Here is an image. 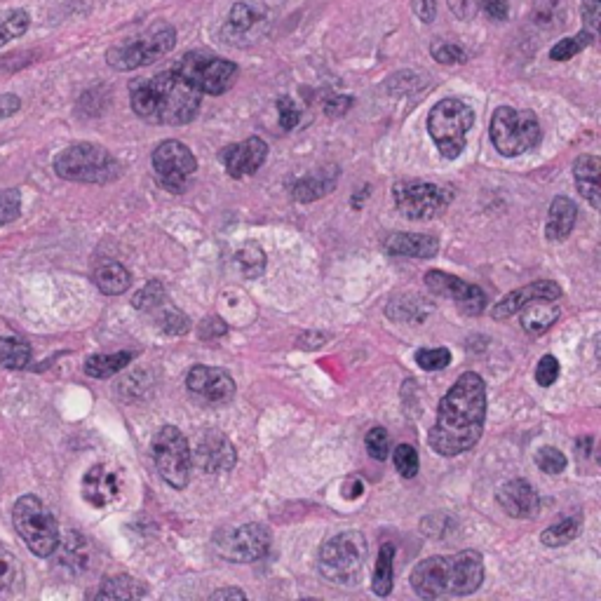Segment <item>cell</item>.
<instances>
[{"label": "cell", "instance_id": "8992f818", "mask_svg": "<svg viewBox=\"0 0 601 601\" xmlns=\"http://www.w3.org/2000/svg\"><path fill=\"white\" fill-rule=\"evenodd\" d=\"M369 548L360 531H343L329 538L320 550V573L334 585H355L362 578Z\"/></svg>", "mask_w": 601, "mask_h": 601}, {"label": "cell", "instance_id": "e0dca14e", "mask_svg": "<svg viewBox=\"0 0 601 601\" xmlns=\"http://www.w3.org/2000/svg\"><path fill=\"white\" fill-rule=\"evenodd\" d=\"M266 158H268V146H266V141L259 137H249L245 141H238V144L226 146L224 151L219 153L221 165L226 167V172L231 174L233 179L252 177V174L261 170Z\"/></svg>", "mask_w": 601, "mask_h": 601}, {"label": "cell", "instance_id": "3957f363", "mask_svg": "<svg viewBox=\"0 0 601 601\" xmlns=\"http://www.w3.org/2000/svg\"><path fill=\"white\" fill-rule=\"evenodd\" d=\"M409 580L423 599L468 597L484 583V559L477 550H463L451 557L435 555L418 562Z\"/></svg>", "mask_w": 601, "mask_h": 601}, {"label": "cell", "instance_id": "db71d44e", "mask_svg": "<svg viewBox=\"0 0 601 601\" xmlns=\"http://www.w3.org/2000/svg\"><path fill=\"white\" fill-rule=\"evenodd\" d=\"M350 106H353V97H332L327 104H324V111H327L332 118H336V116H343Z\"/></svg>", "mask_w": 601, "mask_h": 601}, {"label": "cell", "instance_id": "9f6ffc18", "mask_svg": "<svg viewBox=\"0 0 601 601\" xmlns=\"http://www.w3.org/2000/svg\"><path fill=\"white\" fill-rule=\"evenodd\" d=\"M341 494H343V498H346V501H355V498H360L364 494V482H362V479H357V477H350L346 482V486H343Z\"/></svg>", "mask_w": 601, "mask_h": 601}, {"label": "cell", "instance_id": "f1b7e54d", "mask_svg": "<svg viewBox=\"0 0 601 601\" xmlns=\"http://www.w3.org/2000/svg\"><path fill=\"white\" fill-rule=\"evenodd\" d=\"M33 350L29 341L19 339V336H3L0 339V367L10 371H22L29 367Z\"/></svg>", "mask_w": 601, "mask_h": 601}, {"label": "cell", "instance_id": "c3c4849f", "mask_svg": "<svg viewBox=\"0 0 601 601\" xmlns=\"http://www.w3.org/2000/svg\"><path fill=\"white\" fill-rule=\"evenodd\" d=\"M278 111H280V127L285 132L294 130V127L301 123V111H299V106L294 104L292 97H282L278 101Z\"/></svg>", "mask_w": 601, "mask_h": 601}, {"label": "cell", "instance_id": "52a82bcc", "mask_svg": "<svg viewBox=\"0 0 601 601\" xmlns=\"http://www.w3.org/2000/svg\"><path fill=\"white\" fill-rule=\"evenodd\" d=\"M475 125V111L461 99H442L432 106L428 132L442 158L456 160L468 144V132Z\"/></svg>", "mask_w": 601, "mask_h": 601}, {"label": "cell", "instance_id": "484cf974", "mask_svg": "<svg viewBox=\"0 0 601 601\" xmlns=\"http://www.w3.org/2000/svg\"><path fill=\"white\" fill-rule=\"evenodd\" d=\"M92 280L99 292L106 296H120L132 287V273L123 266V263H116V261L99 263V266L94 268Z\"/></svg>", "mask_w": 601, "mask_h": 601}, {"label": "cell", "instance_id": "7dc6e473", "mask_svg": "<svg viewBox=\"0 0 601 601\" xmlns=\"http://www.w3.org/2000/svg\"><path fill=\"white\" fill-rule=\"evenodd\" d=\"M557 378H559V362H557V357L555 355L540 357V362H538V367H536L538 386L548 388V386H552V383L557 381Z\"/></svg>", "mask_w": 601, "mask_h": 601}, {"label": "cell", "instance_id": "ac0fdd59", "mask_svg": "<svg viewBox=\"0 0 601 601\" xmlns=\"http://www.w3.org/2000/svg\"><path fill=\"white\" fill-rule=\"evenodd\" d=\"M193 463L205 472V475H221V472L233 470L235 465V447L221 432H205L195 449L191 451Z\"/></svg>", "mask_w": 601, "mask_h": 601}, {"label": "cell", "instance_id": "6f0895ef", "mask_svg": "<svg viewBox=\"0 0 601 601\" xmlns=\"http://www.w3.org/2000/svg\"><path fill=\"white\" fill-rule=\"evenodd\" d=\"M212 599H238V601H242V599H247V594L242 590H238V587H224V590L212 592Z\"/></svg>", "mask_w": 601, "mask_h": 601}, {"label": "cell", "instance_id": "f5cc1de1", "mask_svg": "<svg viewBox=\"0 0 601 601\" xmlns=\"http://www.w3.org/2000/svg\"><path fill=\"white\" fill-rule=\"evenodd\" d=\"M22 108V99L17 94H0V120L12 118Z\"/></svg>", "mask_w": 601, "mask_h": 601}, {"label": "cell", "instance_id": "30bf717a", "mask_svg": "<svg viewBox=\"0 0 601 601\" xmlns=\"http://www.w3.org/2000/svg\"><path fill=\"white\" fill-rule=\"evenodd\" d=\"M151 456L158 475L165 479L172 489H186L188 482H191L193 456L186 435L177 425H162V428L155 432L151 442Z\"/></svg>", "mask_w": 601, "mask_h": 601}, {"label": "cell", "instance_id": "f907efd6", "mask_svg": "<svg viewBox=\"0 0 601 601\" xmlns=\"http://www.w3.org/2000/svg\"><path fill=\"white\" fill-rule=\"evenodd\" d=\"M482 8L486 15H489L491 19H496V22H505L510 15L508 0H482Z\"/></svg>", "mask_w": 601, "mask_h": 601}, {"label": "cell", "instance_id": "5bb4252c", "mask_svg": "<svg viewBox=\"0 0 601 601\" xmlns=\"http://www.w3.org/2000/svg\"><path fill=\"white\" fill-rule=\"evenodd\" d=\"M270 531L261 524H245L235 529H224L214 536L216 555L235 564H252L268 555Z\"/></svg>", "mask_w": 601, "mask_h": 601}, {"label": "cell", "instance_id": "83f0119b", "mask_svg": "<svg viewBox=\"0 0 601 601\" xmlns=\"http://www.w3.org/2000/svg\"><path fill=\"white\" fill-rule=\"evenodd\" d=\"M395 545L386 543L381 545V550H378L376 557V569H374V583H371V590L378 597H388L390 592H393L395 585Z\"/></svg>", "mask_w": 601, "mask_h": 601}, {"label": "cell", "instance_id": "f35d334b", "mask_svg": "<svg viewBox=\"0 0 601 601\" xmlns=\"http://www.w3.org/2000/svg\"><path fill=\"white\" fill-rule=\"evenodd\" d=\"M158 324H160L162 332L170 334V336L186 334L188 327H191L188 317L174 306H162V310L158 313Z\"/></svg>", "mask_w": 601, "mask_h": 601}, {"label": "cell", "instance_id": "ab89813d", "mask_svg": "<svg viewBox=\"0 0 601 601\" xmlns=\"http://www.w3.org/2000/svg\"><path fill=\"white\" fill-rule=\"evenodd\" d=\"M393 463L395 470L400 472L404 479H414L418 475V451L411 447V444H400V447H395L393 451Z\"/></svg>", "mask_w": 601, "mask_h": 601}, {"label": "cell", "instance_id": "1f68e13d", "mask_svg": "<svg viewBox=\"0 0 601 601\" xmlns=\"http://www.w3.org/2000/svg\"><path fill=\"white\" fill-rule=\"evenodd\" d=\"M580 524H583V519L580 517H566L562 522L552 524L540 533V543L548 545V548H562V545H569L571 540L578 538Z\"/></svg>", "mask_w": 601, "mask_h": 601}, {"label": "cell", "instance_id": "f546056e", "mask_svg": "<svg viewBox=\"0 0 601 601\" xmlns=\"http://www.w3.org/2000/svg\"><path fill=\"white\" fill-rule=\"evenodd\" d=\"M132 353H113V355H92L85 360V374L92 378H111L123 371L132 362Z\"/></svg>", "mask_w": 601, "mask_h": 601}, {"label": "cell", "instance_id": "8d00e7d4", "mask_svg": "<svg viewBox=\"0 0 601 601\" xmlns=\"http://www.w3.org/2000/svg\"><path fill=\"white\" fill-rule=\"evenodd\" d=\"M430 313V306L425 303V299H421V296H414V299H397L388 306V315L393 317V320H400V322H423L425 315Z\"/></svg>", "mask_w": 601, "mask_h": 601}, {"label": "cell", "instance_id": "836d02e7", "mask_svg": "<svg viewBox=\"0 0 601 601\" xmlns=\"http://www.w3.org/2000/svg\"><path fill=\"white\" fill-rule=\"evenodd\" d=\"M261 19V12H256L249 3H235L231 8V15H228V31L245 38L247 33H252L259 26Z\"/></svg>", "mask_w": 601, "mask_h": 601}, {"label": "cell", "instance_id": "2e32d148", "mask_svg": "<svg viewBox=\"0 0 601 601\" xmlns=\"http://www.w3.org/2000/svg\"><path fill=\"white\" fill-rule=\"evenodd\" d=\"M186 388L193 397L207 404H224L233 400L235 381L226 369L195 364L186 376Z\"/></svg>", "mask_w": 601, "mask_h": 601}, {"label": "cell", "instance_id": "7c38bea8", "mask_svg": "<svg viewBox=\"0 0 601 601\" xmlns=\"http://www.w3.org/2000/svg\"><path fill=\"white\" fill-rule=\"evenodd\" d=\"M397 212L411 221H430L444 214L454 193L430 181H397L393 186Z\"/></svg>", "mask_w": 601, "mask_h": 601}, {"label": "cell", "instance_id": "f6af8a7d", "mask_svg": "<svg viewBox=\"0 0 601 601\" xmlns=\"http://www.w3.org/2000/svg\"><path fill=\"white\" fill-rule=\"evenodd\" d=\"M536 465L548 475H562L566 470V456L555 447H543L536 451Z\"/></svg>", "mask_w": 601, "mask_h": 601}, {"label": "cell", "instance_id": "4dcf8cb0", "mask_svg": "<svg viewBox=\"0 0 601 601\" xmlns=\"http://www.w3.org/2000/svg\"><path fill=\"white\" fill-rule=\"evenodd\" d=\"M146 597V587L130 576H113L101 583L97 599H141Z\"/></svg>", "mask_w": 601, "mask_h": 601}, {"label": "cell", "instance_id": "277c9868", "mask_svg": "<svg viewBox=\"0 0 601 601\" xmlns=\"http://www.w3.org/2000/svg\"><path fill=\"white\" fill-rule=\"evenodd\" d=\"M54 172L64 181L104 186L120 179L123 165H120L104 146L80 141V144L64 148V151L54 158Z\"/></svg>", "mask_w": 601, "mask_h": 601}, {"label": "cell", "instance_id": "60d3db41", "mask_svg": "<svg viewBox=\"0 0 601 601\" xmlns=\"http://www.w3.org/2000/svg\"><path fill=\"white\" fill-rule=\"evenodd\" d=\"M22 214V193L17 188H3L0 191V226L12 224Z\"/></svg>", "mask_w": 601, "mask_h": 601}, {"label": "cell", "instance_id": "7bdbcfd3", "mask_svg": "<svg viewBox=\"0 0 601 601\" xmlns=\"http://www.w3.org/2000/svg\"><path fill=\"white\" fill-rule=\"evenodd\" d=\"M416 364L425 371H440L451 364V353L447 348H423L416 353Z\"/></svg>", "mask_w": 601, "mask_h": 601}, {"label": "cell", "instance_id": "6da1fadb", "mask_svg": "<svg viewBox=\"0 0 601 601\" xmlns=\"http://www.w3.org/2000/svg\"><path fill=\"white\" fill-rule=\"evenodd\" d=\"M486 421V386L475 371H465L442 397L428 444L440 456H461L479 442Z\"/></svg>", "mask_w": 601, "mask_h": 601}, {"label": "cell", "instance_id": "5b68a950", "mask_svg": "<svg viewBox=\"0 0 601 601\" xmlns=\"http://www.w3.org/2000/svg\"><path fill=\"white\" fill-rule=\"evenodd\" d=\"M12 524L36 557L47 559L59 550V524L38 496L17 498L12 505Z\"/></svg>", "mask_w": 601, "mask_h": 601}, {"label": "cell", "instance_id": "9c48e42d", "mask_svg": "<svg viewBox=\"0 0 601 601\" xmlns=\"http://www.w3.org/2000/svg\"><path fill=\"white\" fill-rule=\"evenodd\" d=\"M543 130L533 111H517V108L501 106L491 118V144L505 158L529 153L540 144Z\"/></svg>", "mask_w": 601, "mask_h": 601}, {"label": "cell", "instance_id": "9a60e30c", "mask_svg": "<svg viewBox=\"0 0 601 601\" xmlns=\"http://www.w3.org/2000/svg\"><path fill=\"white\" fill-rule=\"evenodd\" d=\"M425 285L430 287L432 294L451 299L463 315H479L486 308V292L482 287L463 282L456 275L442 273V270H430L425 273Z\"/></svg>", "mask_w": 601, "mask_h": 601}, {"label": "cell", "instance_id": "7a4b0ae2", "mask_svg": "<svg viewBox=\"0 0 601 601\" xmlns=\"http://www.w3.org/2000/svg\"><path fill=\"white\" fill-rule=\"evenodd\" d=\"M130 104L146 123L186 125L198 116L202 94L172 69L132 83Z\"/></svg>", "mask_w": 601, "mask_h": 601}, {"label": "cell", "instance_id": "44dd1931", "mask_svg": "<svg viewBox=\"0 0 601 601\" xmlns=\"http://www.w3.org/2000/svg\"><path fill=\"white\" fill-rule=\"evenodd\" d=\"M496 501L515 519H533L540 510V496L526 479H510L498 486Z\"/></svg>", "mask_w": 601, "mask_h": 601}, {"label": "cell", "instance_id": "ee69618b", "mask_svg": "<svg viewBox=\"0 0 601 601\" xmlns=\"http://www.w3.org/2000/svg\"><path fill=\"white\" fill-rule=\"evenodd\" d=\"M162 303H165V287H162V282L158 280H151L137 296H134V308L139 310H155L160 308Z\"/></svg>", "mask_w": 601, "mask_h": 601}, {"label": "cell", "instance_id": "d590c367", "mask_svg": "<svg viewBox=\"0 0 601 601\" xmlns=\"http://www.w3.org/2000/svg\"><path fill=\"white\" fill-rule=\"evenodd\" d=\"M22 583V566L15 552H10L8 545L0 540V592H10Z\"/></svg>", "mask_w": 601, "mask_h": 601}, {"label": "cell", "instance_id": "4fadbf2b", "mask_svg": "<svg viewBox=\"0 0 601 601\" xmlns=\"http://www.w3.org/2000/svg\"><path fill=\"white\" fill-rule=\"evenodd\" d=\"M155 181L167 193H186L191 177L198 172V160L191 148L177 139H167L153 151Z\"/></svg>", "mask_w": 601, "mask_h": 601}, {"label": "cell", "instance_id": "603a6c76", "mask_svg": "<svg viewBox=\"0 0 601 601\" xmlns=\"http://www.w3.org/2000/svg\"><path fill=\"white\" fill-rule=\"evenodd\" d=\"M576 219H578L576 202L566 198V195H557L550 205L548 221H545V238L550 242L566 240L571 235L573 226H576Z\"/></svg>", "mask_w": 601, "mask_h": 601}, {"label": "cell", "instance_id": "ba28073f", "mask_svg": "<svg viewBox=\"0 0 601 601\" xmlns=\"http://www.w3.org/2000/svg\"><path fill=\"white\" fill-rule=\"evenodd\" d=\"M174 45H177V31L170 24H158L144 33H137L125 43L111 47L106 52V62L116 71H134L141 66L155 64L165 54H170Z\"/></svg>", "mask_w": 601, "mask_h": 601}, {"label": "cell", "instance_id": "681fc988", "mask_svg": "<svg viewBox=\"0 0 601 601\" xmlns=\"http://www.w3.org/2000/svg\"><path fill=\"white\" fill-rule=\"evenodd\" d=\"M583 3V22L587 24L590 33L599 31V12H601V0H580Z\"/></svg>", "mask_w": 601, "mask_h": 601}, {"label": "cell", "instance_id": "d6a6232c", "mask_svg": "<svg viewBox=\"0 0 601 601\" xmlns=\"http://www.w3.org/2000/svg\"><path fill=\"white\" fill-rule=\"evenodd\" d=\"M31 26V17L26 10H0V47L22 38Z\"/></svg>", "mask_w": 601, "mask_h": 601}, {"label": "cell", "instance_id": "7402d4cb", "mask_svg": "<svg viewBox=\"0 0 601 601\" xmlns=\"http://www.w3.org/2000/svg\"><path fill=\"white\" fill-rule=\"evenodd\" d=\"M601 160L592 153H583L578 155L576 162H573V179H576V186L583 198L590 202L592 209L601 207Z\"/></svg>", "mask_w": 601, "mask_h": 601}, {"label": "cell", "instance_id": "bcb514c9", "mask_svg": "<svg viewBox=\"0 0 601 601\" xmlns=\"http://www.w3.org/2000/svg\"><path fill=\"white\" fill-rule=\"evenodd\" d=\"M432 52V59H435L437 64H444V66H454V64H463L465 59V52L463 47H458L454 43H447V40H437L435 45L430 47Z\"/></svg>", "mask_w": 601, "mask_h": 601}, {"label": "cell", "instance_id": "d6986e66", "mask_svg": "<svg viewBox=\"0 0 601 601\" xmlns=\"http://www.w3.org/2000/svg\"><path fill=\"white\" fill-rule=\"evenodd\" d=\"M120 494H123V479H120L116 468H111L106 463H97L85 472L83 498L92 508L104 510L108 505L118 503Z\"/></svg>", "mask_w": 601, "mask_h": 601}, {"label": "cell", "instance_id": "b9f144b4", "mask_svg": "<svg viewBox=\"0 0 601 601\" xmlns=\"http://www.w3.org/2000/svg\"><path fill=\"white\" fill-rule=\"evenodd\" d=\"M364 447L374 461H386L390 456V435L386 428H371L364 437Z\"/></svg>", "mask_w": 601, "mask_h": 601}, {"label": "cell", "instance_id": "e575fe53", "mask_svg": "<svg viewBox=\"0 0 601 601\" xmlns=\"http://www.w3.org/2000/svg\"><path fill=\"white\" fill-rule=\"evenodd\" d=\"M235 263L247 280H256L266 273V252L259 245H245L235 254Z\"/></svg>", "mask_w": 601, "mask_h": 601}, {"label": "cell", "instance_id": "74e56055", "mask_svg": "<svg viewBox=\"0 0 601 601\" xmlns=\"http://www.w3.org/2000/svg\"><path fill=\"white\" fill-rule=\"evenodd\" d=\"M590 43H592V33L590 31H580L578 36L559 40V43L550 50V59H555V62H566V59L576 57L578 52H583Z\"/></svg>", "mask_w": 601, "mask_h": 601}, {"label": "cell", "instance_id": "d4e9b609", "mask_svg": "<svg viewBox=\"0 0 601 601\" xmlns=\"http://www.w3.org/2000/svg\"><path fill=\"white\" fill-rule=\"evenodd\" d=\"M341 172L336 167H327V170L313 172L308 177H303L292 186V198L296 202H315L334 191L336 181H339Z\"/></svg>", "mask_w": 601, "mask_h": 601}, {"label": "cell", "instance_id": "11a10c76", "mask_svg": "<svg viewBox=\"0 0 601 601\" xmlns=\"http://www.w3.org/2000/svg\"><path fill=\"white\" fill-rule=\"evenodd\" d=\"M449 5H451V10H454L456 17H461V19L475 17V10H477L475 0H449Z\"/></svg>", "mask_w": 601, "mask_h": 601}, {"label": "cell", "instance_id": "ffe728a7", "mask_svg": "<svg viewBox=\"0 0 601 601\" xmlns=\"http://www.w3.org/2000/svg\"><path fill=\"white\" fill-rule=\"evenodd\" d=\"M564 296V289L552 280H538L531 282V285L519 287L515 292H510L508 296H503L501 301L491 308V317L494 320H508V317L517 315L526 303L531 301H559Z\"/></svg>", "mask_w": 601, "mask_h": 601}, {"label": "cell", "instance_id": "4316f807", "mask_svg": "<svg viewBox=\"0 0 601 601\" xmlns=\"http://www.w3.org/2000/svg\"><path fill=\"white\" fill-rule=\"evenodd\" d=\"M519 313H522V329L529 336H543L559 320L555 301H531Z\"/></svg>", "mask_w": 601, "mask_h": 601}, {"label": "cell", "instance_id": "816d5d0a", "mask_svg": "<svg viewBox=\"0 0 601 601\" xmlns=\"http://www.w3.org/2000/svg\"><path fill=\"white\" fill-rule=\"evenodd\" d=\"M411 5H414V12L418 15V19H421V22H425V24H430L437 15L435 0H411Z\"/></svg>", "mask_w": 601, "mask_h": 601}, {"label": "cell", "instance_id": "cb8c5ba5", "mask_svg": "<svg viewBox=\"0 0 601 601\" xmlns=\"http://www.w3.org/2000/svg\"><path fill=\"white\" fill-rule=\"evenodd\" d=\"M386 249L395 256H409V259H432L440 249V242L425 233H393L386 240Z\"/></svg>", "mask_w": 601, "mask_h": 601}, {"label": "cell", "instance_id": "8fae6325", "mask_svg": "<svg viewBox=\"0 0 601 601\" xmlns=\"http://www.w3.org/2000/svg\"><path fill=\"white\" fill-rule=\"evenodd\" d=\"M174 71L188 80L200 94H209V97H219V94L231 90L235 78H238V66L205 50L184 54L174 64Z\"/></svg>", "mask_w": 601, "mask_h": 601}]
</instances>
